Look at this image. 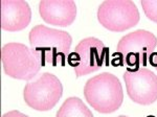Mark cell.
<instances>
[{"mask_svg":"<svg viewBox=\"0 0 157 117\" xmlns=\"http://www.w3.org/2000/svg\"><path fill=\"white\" fill-rule=\"evenodd\" d=\"M29 41L32 51L42 63V66H64L72 43L67 32L36 25L30 29Z\"/></svg>","mask_w":157,"mask_h":117,"instance_id":"cell-1","label":"cell"},{"mask_svg":"<svg viewBox=\"0 0 157 117\" xmlns=\"http://www.w3.org/2000/svg\"><path fill=\"white\" fill-rule=\"evenodd\" d=\"M84 96L91 108L102 114L117 111L124 101L120 80L110 72H103L89 78L85 84Z\"/></svg>","mask_w":157,"mask_h":117,"instance_id":"cell-2","label":"cell"},{"mask_svg":"<svg viewBox=\"0 0 157 117\" xmlns=\"http://www.w3.org/2000/svg\"><path fill=\"white\" fill-rule=\"evenodd\" d=\"M157 45V38L151 32L138 29L124 36L118 41L114 58L117 57L121 65L138 70L146 66Z\"/></svg>","mask_w":157,"mask_h":117,"instance_id":"cell-3","label":"cell"},{"mask_svg":"<svg viewBox=\"0 0 157 117\" xmlns=\"http://www.w3.org/2000/svg\"><path fill=\"white\" fill-rule=\"evenodd\" d=\"M1 62L7 76L27 82L36 77L43 67L30 48L15 42L7 43L1 48Z\"/></svg>","mask_w":157,"mask_h":117,"instance_id":"cell-4","label":"cell"},{"mask_svg":"<svg viewBox=\"0 0 157 117\" xmlns=\"http://www.w3.org/2000/svg\"><path fill=\"white\" fill-rule=\"evenodd\" d=\"M63 94V86L55 74L41 73L24 87L23 97L27 106L40 112L52 110Z\"/></svg>","mask_w":157,"mask_h":117,"instance_id":"cell-5","label":"cell"},{"mask_svg":"<svg viewBox=\"0 0 157 117\" xmlns=\"http://www.w3.org/2000/svg\"><path fill=\"white\" fill-rule=\"evenodd\" d=\"M108 50L98 38H85L78 42L75 51L69 53L68 64L75 68L77 77L90 74L101 69L104 64H109Z\"/></svg>","mask_w":157,"mask_h":117,"instance_id":"cell-6","label":"cell"},{"mask_svg":"<svg viewBox=\"0 0 157 117\" xmlns=\"http://www.w3.org/2000/svg\"><path fill=\"white\" fill-rule=\"evenodd\" d=\"M140 16L133 1L109 0L104 1L98 9V20L103 27L121 32L136 26Z\"/></svg>","mask_w":157,"mask_h":117,"instance_id":"cell-7","label":"cell"},{"mask_svg":"<svg viewBox=\"0 0 157 117\" xmlns=\"http://www.w3.org/2000/svg\"><path fill=\"white\" fill-rule=\"evenodd\" d=\"M128 96L135 104L149 106L157 100V75L147 68H128L124 73Z\"/></svg>","mask_w":157,"mask_h":117,"instance_id":"cell-8","label":"cell"},{"mask_svg":"<svg viewBox=\"0 0 157 117\" xmlns=\"http://www.w3.org/2000/svg\"><path fill=\"white\" fill-rule=\"evenodd\" d=\"M43 21L56 26H69L77 17V6L71 0H43L39 3Z\"/></svg>","mask_w":157,"mask_h":117,"instance_id":"cell-9","label":"cell"},{"mask_svg":"<svg viewBox=\"0 0 157 117\" xmlns=\"http://www.w3.org/2000/svg\"><path fill=\"white\" fill-rule=\"evenodd\" d=\"M1 28L6 32H19L29 26L32 20V9L26 1L2 0Z\"/></svg>","mask_w":157,"mask_h":117,"instance_id":"cell-10","label":"cell"},{"mask_svg":"<svg viewBox=\"0 0 157 117\" xmlns=\"http://www.w3.org/2000/svg\"><path fill=\"white\" fill-rule=\"evenodd\" d=\"M56 117H93V114L81 98L68 97L57 112Z\"/></svg>","mask_w":157,"mask_h":117,"instance_id":"cell-11","label":"cell"},{"mask_svg":"<svg viewBox=\"0 0 157 117\" xmlns=\"http://www.w3.org/2000/svg\"><path fill=\"white\" fill-rule=\"evenodd\" d=\"M141 6L147 18L157 23V0H144Z\"/></svg>","mask_w":157,"mask_h":117,"instance_id":"cell-12","label":"cell"},{"mask_svg":"<svg viewBox=\"0 0 157 117\" xmlns=\"http://www.w3.org/2000/svg\"><path fill=\"white\" fill-rule=\"evenodd\" d=\"M2 117H29V116H26L25 114L21 113V112H19L17 110H13V111L7 112L6 114H3Z\"/></svg>","mask_w":157,"mask_h":117,"instance_id":"cell-13","label":"cell"},{"mask_svg":"<svg viewBox=\"0 0 157 117\" xmlns=\"http://www.w3.org/2000/svg\"><path fill=\"white\" fill-rule=\"evenodd\" d=\"M149 62H150V64L153 66L154 68L157 69V52L152 53L150 55V58H149Z\"/></svg>","mask_w":157,"mask_h":117,"instance_id":"cell-14","label":"cell"},{"mask_svg":"<svg viewBox=\"0 0 157 117\" xmlns=\"http://www.w3.org/2000/svg\"><path fill=\"white\" fill-rule=\"evenodd\" d=\"M118 117H128V116H124V115H121V116H118Z\"/></svg>","mask_w":157,"mask_h":117,"instance_id":"cell-15","label":"cell"}]
</instances>
